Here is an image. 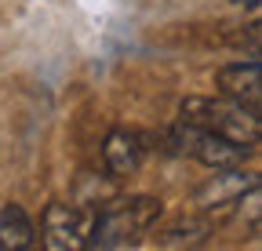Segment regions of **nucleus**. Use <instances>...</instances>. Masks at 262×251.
Segmentation results:
<instances>
[{
  "label": "nucleus",
  "instance_id": "f03ea898",
  "mask_svg": "<svg viewBox=\"0 0 262 251\" xmlns=\"http://www.w3.org/2000/svg\"><path fill=\"white\" fill-rule=\"evenodd\" d=\"M164 204L160 197H124V200H113L106 211L95 215V233H91V244L98 251H120L127 244H135L142 233H149L157 226Z\"/></svg>",
  "mask_w": 262,
  "mask_h": 251
},
{
  "label": "nucleus",
  "instance_id": "1a4fd4ad",
  "mask_svg": "<svg viewBox=\"0 0 262 251\" xmlns=\"http://www.w3.org/2000/svg\"><path fill=\"white\" fill-rule=\"evenodd\" d=\"M229 4H244V8H258V0H229Z\"/></svg>",
  "mask_w": 262,
  "mask_h": 251
},
{
  "label": "nucleus",
  "instance_id": "7ed1b4c3",
  "mask_svg": "<svg viewBox=\"0 0 262 251\" xmlns=\"http://www.w3.org/2000/svg\"><path fill=\"white\" fill-rule=\"evenodd\" d=\"M95 208L80 204H48L40 215V247L44 251H88L95 233Z\"/></svg>",
  "mask_w": 262,
  "mask_h": 251
},
{
  "label": "nucleus",
  "instance_id": "0eeeda50",
  "mask_svg": "<svg viewBox=\"0 0 262 251\" xmlns=\"http://www.w3.org/2000/svg\"><path fill=\"white\" fill-rule=\"evenodd\" d=\"M146 161V142L139 131H127V128H113L102 142V164L113 178H131Z\"/></svg>",
  "mask_w": 262,
  "mask_h": 251
},
{
  "label": "nucleus",
  "instance_id": "6e6552de",
  "mask_svg": "<svg viewBox=\"0 0 262 251\" xmlns=\"http://www.w3.org/2000/svg\"><path fill=\"white\" fill-rule=\"evenodd\" d=\"M37 240V226L26 215L22 204H4L0 208V251H29Z\"/></svg>",
  "mask_w": 262,
  "mask_h": 251
},
{
  "label": "nucleus",
  "instance_id": "423d86ee",
  "mask_svg": "<svg viewBox=\"0 0 262 251\" xmlns=\"http://www.w3.org/2000/svg\"><path fill=\"white\" fill-rule=\"evenodd\" d=\"M215 84L222 91V99H233L248 109H262V62H229L215 73Z\"/></svg>",
  "mask_w": 262,
  "mask_h": 251
},
{
  "label": "nucleus",
  "instance_id": "39448f33",
  "mask_svg": "<svg viewBox=\"0 0 262 251\" xmlns=\"http://www.w3.org/2000/svg\"><path fill=\"white\" fill-rule=\"evenodd\" d=\"M251 186H258L255 175H248L244 168H226V171H215L204 186H196V193H193V204L196 211H204V215H229L233 211V204L251 190Z\"/></svg>",
  "mask_w": 262,
  "mask_h": 251
},
{
  "label": "nucleus",
  "instance_id": "f257e3e1",
  "mask_svg": "<svg viewBox=\"0 0 262 251\" xmlns=\"http://www.w3.org/2000/svg\"><path fill=\"white\" fill-rule=\"evenodd\" d=\"M179 120L193 124V128H204L226 142H233L241 149H255L262 139V117L258 109H248L233 99H201L189 95L179 106Z\"/></svg>",
  "mask_w": 262,
  "mask_h": 251
},
{
  "label": "nucleus",
  "instance_id": "20e7f679",
  "mask_svg": "<svg viewBox=\"0 0 262 251\" xmlns=\"http://www.w3.org/2000/svg\"><path fill=\"white\" fill-rule=\"evenodd\" d=\"M171 146H179V153L193 156L196 164H204L211 171H226V168H244L248 161V153L251 149H241L233 142H226L204 128H193V124H182L175 120V128H171Z\"/></svg>",
  "mask_w": 262,
  "mask_h": 251
}]
</instances>
